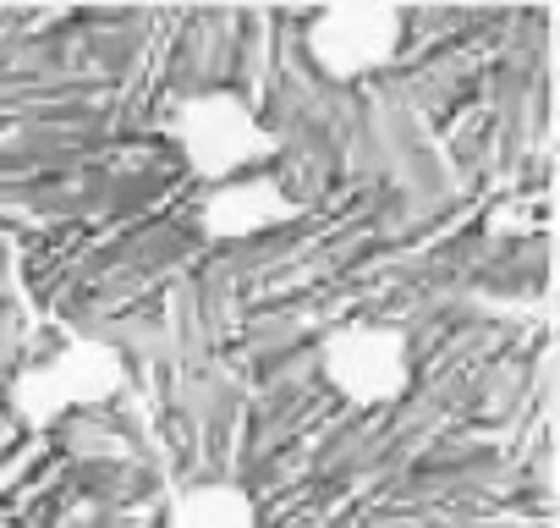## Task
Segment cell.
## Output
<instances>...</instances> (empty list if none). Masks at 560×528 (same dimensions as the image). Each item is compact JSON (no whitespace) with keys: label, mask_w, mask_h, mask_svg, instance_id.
Returning a JSON list of instances; mask_svg holds the SVG:
<instances>
[{"label":"cell","mask_w":560,"mask_h":528,"mask_svg":"<svg viewBox=\"0 0 560 528\" xmlns=\"http://www.w3.org/2000/svg\"><path fill=\"white\" fill-rule=\"evenodd\" d=\"M555 336H560V309H555Z\"/></svg>","instance_id":"cell-1"}]
</instances>
